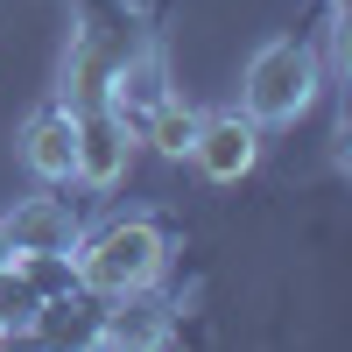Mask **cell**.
I'll return each mask as SVG.
<instances>
[{
    "instance_id": "277c9868",
    "label": "cell",
    "mask_w": 352,
    "mask_h": 352,
    "mask_svg": "<svg viewBox=\"0 0 352 352\" xmlns=\"http://www.w3.org/2000/svg\"><path fill=\"white\" fill-rule=\"evenodd\" d=\"M0 232H8L14 261H56V254H71V240H78V219H71L56 197H28L14 219H0Z\"/></svg>"
},
{
    "instance_id": "9c48e42d",
    "label": "cell",
    "mask_w": 352,
    "mask_h": 352,
    "mask_svg": "<svg viewBox=\"0 0 352 352\" xmlns=\"http://www.w3.org/2000/svg\"><path fill=\"white\" fill-rule=\"evenodd\" d=\"M14 268V247H8V232H0V275H8Z\"/></svg>"
},
{
    "instance_id": "5b68a950",
    "label": "cell",
    "mask_w": 352,
    "mask_h": 352,
    "mask_svg": "<svg viewBox=\"0 0 352 352\" xmlns=\"http://www.w3.org/2000/svg\"><path fill=\"white\" fill-rule=\"evenodd\" d=\"M21 155H28V169H36L43 184H71V169H78V106L36 113L28 134H21Z\"/></svg>"
},
{
    "instance_id": "3957f363",
    "label": "cell",
    "mask_w": 352,
    "mask_h": 352,
    "mask_svg": "<svg viewBox=\"0 0 352 352\" xmlns=\"http://www.w3.org/2000/svg\"><path fill=\"white\" fill-rule=\"evenodd\" d=\"M190 155H197V169L212 176V184H240V176L254 169V155H261V127L247 120V113H219V120H197Z\"/></svg>"
},
{
    "instance_id": "8992f818",
    "label": "cell",
    "mask_w": 352,
    "mask_h": 352,
    "mask_svg": "<svg viewBox=\"0 0 352 352\" xmlns=\"http://www.w3.org/2000/svg\"><path fill=\"white\" fill-rule=\"evenodd\" d=\"M120 169H127V127L113 120L106 106L78 113V169H71V176H85L92 190H113V184H120Z\"/></svg>"
},
{
    "instance_id": "ba28073f",
    "label": "cell",
    "mask_w": 352,
    "mask_h": 352,
    "mask_svg": "<svg viewBox=\"0 0 352 352\" xmlns=\"http://www.w3.org/2000/svg\"><path fill=\"white\" fill-rule=\"evenodd\" d=\"M141 141H148L155 155H190V141H197V113H184L176 99H162L148 120H141Z\"/></svg>"
},
{
    "instance_id": "6da1fadb",
    "label": "cell",
    "mask_w": 352,
    "mask_h": 352,
    "mask_svg": "<svg viewBox=\"0 0 352 352\" xmlns=\"http://www.w3.org/2000/svg\"><path fill=\"white\" fill-rule=\"evenodd\" d=\"M155 275H162V232L148 219H113L78 254V282L99 296H141Z\"/></svg>"
},
{
    "instance_id": "7a4b0ae2",
    "label": "cell",
    "mask_w": 352,
    "mask_h": 352,
    "mask_svg": "<svg viewBox=\"0 0 352 352\" xmlns=\"http://www.w3.org/2000/svg\"><path fill=\"white\" fill-rule=\"evenodd\" d=\"M317 99V56L303 43H268L247 64V120L254 127H282Z\"/></svg>"
},
{
    "instance_id": "30bf717a",
    "label": "cell",
    "mask_w": 352,
    "mask_h": 352,
    "mask_svg": "<svg viewBox=\"0 0 352 352\" xmlns=\"http://www.w3.org/2000/svg\"><path fill=\"white\" fill-rule=\"evenodd\" d=\"M0 338H8V331H0Z\"/></svg>"
},
{
    "instance_id": "52a82bcc",
    "label": "cell",
    "mask_w": 352,
    "mask_h": 352,
    "mask_svg": "<svg viewBox=\"0 0 352 352\" xmlns=\"http://www.w3.org/2000/svg\"><path fill=\"white\" fill-rule=\"evenodd\" d=\"M169 99V85H162V64L155 56H134L127 71H113V92H106V113L120 120L127 134H141V120Z\"/></svg>"
}]
</instances>
